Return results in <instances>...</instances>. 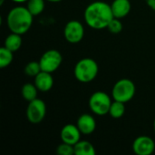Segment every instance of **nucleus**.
Instances as JSON below:
<instances>
[{
	"label": "nucleus",
	"instance_id": "obj_21",
	"mask_svg": "<svg viewBox=\"0 0 155 155\" xmlns=\"http://www.w3.org/2000/svg\"><path fill=\"white\" fill-rule=\"evenodd\" d=\"M107 29L109 30L110 33L112 34H120L123 30V24L121 22V20L119 18H115L114 17L111 22L109 23Z\"/></svg>",
	"mask_w": 155,
	"mask_h": 155
},
{
	"label": "nucleus",
	"instance_id": "obj_23",
	"mask_svg": "<svg viewBox=\"0 0 155 155\" xmlns=\"http://www.w3.org/2000/svg\"><path fill=\"white\" fill-rule=\"evenodd\" d=\"M146 3L152 10L155 11V0H146Z\"/></svg>",
	"mask_w": 155,
	"mask_h": 155
},
{
	"label": "nucleus",
	"instance_id": "obj_15",
	"mask_svg": "<svg viewBox=\"0 0 155 155\" xmlns=\"http://www.w3.org/2000/svg\"><path fill=\"white\" fill-rule=\"evenodd\" d=\"M22 45V37L21 35L11 33L5 40L4 46L7 49H9L12 52H15L19 50V48Z\"/></svg>",
	"mask_w": 155,
	"mask_h": 155
},
{
	"label": "nucleus",
	"instance_id": "obj_12",
	"mask_svg": "<svg viewBox=\"0 0 155 155\" xmlns=\"http://www.w3.org/2000/svg\"><path fill=\"white\" fill-rule=\"evenodd\" d=\"M35 84L40 92H48L52 89L54 85V78L51 73L41 71L35 77Z\"/></svg>",
	"mask_w": 155,
	"mask_h": 155
},
{
	"label": "nucleus",
	"instance_id": "obj_11",
	"mask_svg": "<svg viewBox=\"0 0 155 155\" xmlns=\"http://www.w3.org/2000/svg\"><path fill=\"white\" fill-rule=\"evenodd\" d=\"M76 125L79 128L82 134L88 135L94 132L96 128V122L95 119L91 114H84L79 116Z\"/></svg>",
	"mask_w": 155,
	"mask_h": 155
},
{
	"label": "nucleus",
	"instance_id": "obj_19",
	"mask_svg": "<svg viewBox=\"0 0 155 155\" xmlns=\"http://www.w3.org/2000/svg\"><path fill=\"white\" fill-rule=\"evenodd\" d=\"M14 52L3 46L0 49V68H5L8 66L14 58Z\"/></svg>",
	"mask_w": 155,
	"mask_h": 155
},
{
	"label": "nucleus",
	"instance_id": "obj_22",
	"mask_svg": "<svg viewBox=\"0 0 155 155\" xmlns=\"http://www.w3.org/2000/svg\"><path fill=\"white\" fill-rule=\"evenodd\" d=\"M56 153L59 155L74 154V146L62 142V143L59 144L56 148Z\"/></svg>",
	"mask_w": 155,
	"mask_h": 155
},
{
	"label": "nucleus",
	"instance_id": "obj_3",
	"mask_svg": "<svg viewBox=\"0 0 155 155\" xmlns=\"http://www.w3.org/2000/svg\"><path fill=\"white\" fill-rule=\"evenodd\" d=\"M99 67L95 60L92 58H83L79 60L74 69L75 78L81 83H90L98 74Z\"/></svg>",
	"mask_w": 155,
	"mask_h": 155
},
{
	"label": "nucleus",
	"instance_id": "obj_25",
	"mask_svg": "<svg viewBox=\"0 0 155 155\" xmlns=\"http://www.w3.org/2000/svg\"><path fill=\"white\" fill-rule=\"evenodd\" d=\"M14 2H16V3H23V2H27V0H12Z\"/></svg>",
	"mask_w": 155,
	"mask_h": 155
},
{
	"label": "nucleus",
	"instance_id": "obj_7",
	"mask_svg": "<svg viewBox=\"0 0 155 155\" xmlns=\"http://www.w3.org/2000/svg\"><path fill=\"white\" fill-rule=\"evenodd\" d=\"M26 118L31 124L41 123L46 114V105L45 103L41 99H35L29 102L26 108Z\"/></svg>",
	"mask_w": 155,
	"mask_h": 155
},
{
	"label": "nucleus",
	"instance_id": "obj_26",
	"mask_svg": "<svg viewBox=\"0 0 155 155\" xmlns=\"http://www.w3.org/2000/svg\"><path fill=\"white\" fill-rule=\"evenodd\" d=\"M4 1H5V0H1V1H0V4L3 5V4H4Z\"/></svg>",
	"mask_w": 155,
	"mask_h": 155
},
{
	"label": "nucleus",
	"instance_id": "obj_6",
	"mask_svg": "<svg viewBox=\"0 0 155 155\" xmlns=\"http://www.w3.org/2000/svg\"><path fill=\"white\" fill-rule=\"evenodd\" d=\"M62 61H63V56L61 53L55 49H51L45 52L42 54L39 63L42 71L52 74L60 67Z\"/></svg>",
	"mask_w": 155,
	"mask_h": 155
},
{
	"label": "nucleus",
	"instance_id": "obj_17",
	"mask_svg": "<svg viewBox=\"0 0 155 155\" xmlns=\"http://www.w3.org/2000/svg\"><path fill=\"white\" fill-rule=\"evenodd\" d=\"M45 0H27L26 7L34 16L38 15L45 9Z\"/></svg>",
	"mask_w": 155,
	"mask_h": 155
},
{
	"label": "nucleus",
	"instance_id": "obj_2",
	"mask_svg": "<svg viewBox=\"0 0 155 155\" xmlns=\"http://www.w3.org/2000/svg\"><path fill=\"white\" fill-rule=\"evenodd\" d=\"M33 17L34 15L29 12L26 6H15L7 15V26L11 33L22 35L31 28Z\"/></svg>",
	"mask_w": 155,
	"mask_h": 155
},
{
	"label": "nucleus",
	"instance_id": "obj_20",
	"mask_svg": "<svg viewBox=\"0 0 155 155\" xmlns=\"http://www.w3.org/2000/svg\"><path fill=\"white\" fill-rule=\"evenodd\" d=\"M42 71L39 62L32 61L28 63L25 67V74L30 77H35Z\"/></svg>",
	"mask_w": 155,
	"mask_h": 155
},
{
	"label": "nucleus",
	"instance_id": "obj_5",
	"mask_svg": "<svg viewBox=\"0 0 155 155\" xmlns=\"http://www.w3.org/2000/svg\"><path fill=\"white\" fill-rule=\"evenodd\" d=\"M112 103L110 96L106 93L98 91L90 96L89 107L94 114L103 116L109 114Z\"/></svg>",
	"mask_w": 155,
	"mask_h": 155
},
{
	"label": "nucleus",
	"instance_id": "obj_1",
	"mask_svg": "<svg viewBox=\"0 0 155 155\" xmlns=\"http://www.w3.org/2000/svg\"><path fill=\"white\" fill-rule=\"evenodd\" d=\"M84 17L88 26L100 30L107 28L109 23L114 16L111 5L103 1H95L87 5L84 13Z\"/></svg>",
	"mask_w": 155,
	"mask_h": 155
},
{
	"label": "nucleus",
	"instance_id": "obj_24",
	"mask_svg": "<svg viewBox=\"0 0 155 155\" xmlns=\"http://www.w3.org/2000/svg\"><path fill=\"white\" fill-rule=\"evenodd\" d=\"M45 1H48L51 3H58V2H61L62 0H45Z\"/></svg>",
	"mask_w": 155,
	"mask_h": 155
},
{
	"label": "nucleus",
	"instance_id": "obj_13",
	"mask_svg": "<svg viewBox=\"0 0 155 155\" xmlns=\"http://www.w3.org/2000/svg\"><path fill=\"white\" fill-rule=\"evenodd\" d=\"M113 15L115 18L122 19L131 12V2L129 0H114L111 5Z\"/></svg>",
	"mask_w": 155,
	"mask_h": 155
},
{
	"label": "nucleus",
	"instance_id": "obj_27",
	"mask_svg": "<svg viewBox=\"0 0 155 155\" xmlns=\"http://www.w3.org/2000/svg\"><path fill=\"white\" fill-rule=\"evenodd\" d=\"M153 128H154V132H155V120H154V122H153Z\"/></svg>",
	"mask_w": 155,
	"mask_h": 155
},
{
	"label": "nucleus",
	"instance_id": "obj_4",
	"mask_svg": "<svg viewBox=\"0 0 155 155\" xmlns=\"http://www.w3.org/2000/svg\"><path fill=\"white\" fill-rule=\"evenodd\" d=\"M135 84L134 83L127 78L117 81L112 89V97L114 101L122 103H127L131 101L135 94Z\"/></svg>",
	"mask_w": 155,
	"mask_h": 155
},
{
	"label": "nucleus",
	"instance_id": "obj_9",
	"mask_svg": "<svg viewBox=\"0 0 155 155\" xmlns=\"http://www.w3.org/2000/svg\"><path fill=\"white\" fill-rule=\"evenodd\" d=\"M133 150L137 155H151L155 150L154 141L146 135L139 136L134 141Z\"/></svg>",
	"mask_w": 155,
	"mask_h": 155
},
{
	"label": "nucleus",
	"instance_id": "obj_10",
	"mask_svg": "<svg viewBox=\"0 0 155 155\" xmlns=\"http://www.w3.org/2000/svg\"><path fill=\"white\" fill-rule=\"evenodd\" d=\"M81 134L82 133L80 132L77 125L68 124H65L62 128L61 133H60V137L63 143L74 145L80 141Z\"/></svg>",
	"mask_w": 155,
	"mask_h": 155
},
{
	"label": "nucleus",
	"instance_id": "obj_8",
	"mask_svg": "<svg viewBox=\"0 0 155 155\" xmlns=\"http://www.w3.org/2000/svg\"><path fill=\"white\" fill-rule=\"evenodd\" d=\"M64 35L67 42L77 44L81 42L84 35V28L81 22L77 20L69 21L64 29Z\"/></svg>",
	"mask_w": 155,
	"mask_h": 155
},
{
	"label": "nucleus",
	"instance_id": "obj_14",
	"mask_svg": "<svg viewBox=\"0 0 155 155\" xmlns=\"http://www.w3.org/2000/svg\"><path fill=\"white\" fill-rule=\"evenodd\" d=\"M74 146L75 155H94L96 153L94 146L87 141L80 140Z\"/></svg>",
	"mask_w": 155,
	"mask_h": 155
},
{
	"label": "nucleus",
	"instance_id": "obj_16",
	"mask_svg": "<svg viewBox=\"0 0 155 155\" xmlns=\"http://www.w3.org/2000/svg\"><path fill=\"white\" fill-rule=\"evenodd\" d=\"M37 91H38V89L35 84H33L27 83L22 86L21 94H22L23 98L29 103L37 98Z\"/></svg>",
	"mask_w": 155,
	"mask_h": 155
},
{
	"label": "nucleus",
	"instance_id": "obj_18",
	"mask_svg": "<svg viewBox=\"0 0 155 155\" xmlns=\"http://www.w3.org/2000/svg\"><path fill=\"white\" fill-rule=\"evenodd\" d=\"M124 113H125L124 103L114 100V102L111 104L110 110H109V114L111 115V117H113L114 119H119L122 116H124Z\"/></svg>",
	"mask_w": 155,
	"mask_h": 155
}]
</instances>
